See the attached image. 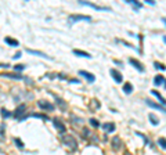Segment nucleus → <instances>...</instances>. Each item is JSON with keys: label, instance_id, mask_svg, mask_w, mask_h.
Instances as JSON below:
<instances>
[{"label": "nucleus", "instance_id": "1a4fd4ad", "mask_svg": "<svg viewBox=\"0 0 166 155\" xmlns=\"http://www.w3.org/2000/svg\"><path fill=\"white\" fill-rule=\"evenodd\" d=\"M79 75H80V76H83V78H84V79H86L87 82H90V83H93L94 80H96V76H94L93 73L87 72V71H79Z\"/></svg>", "mask_w": 166, "mask_h": 155}, {"label": "nucleus", "instance_id": "2eb2a0df", "mask_svg": "<svg viewBox=\"0 0 166 155\" xmlns=\"http://www.w3.org/2000/svg\"><path fill=\"white\" fill-rule=\"evenodd\" d=\"M73 54H75V55H79V57H84V58H91L90 53H87V51H82V50H78V49H75V50H73Z\"/></svg>", "mask_w": 166, "mask_h": 155}, {"label": "nucleus", "instance_id": "f704fd0d", "mask_svg": "<svg viewBox=\"0 0 166 155\" xmlns=\"http://www.w3.org/2000/svg\"><path fill=\"white\" fill-rule=\"evenodd\" d=\"M163 42H165V43H166V35H165V36H163Z\"/></svg>", "mask_w": 166, "mask_h": 155}, {"label": "nucleus", "instance_id": "f257e3e1", "mask_svg": "<svg viewBox=\"0 0 166 155\" xmlns=\"http://www.w3.org/2000/svg\"><path fill=\"white\" fill-rule=\"evenodd\" d=\"M61 141H62V144L67 145L68 148H71L72 151H76V150H78V141L75 140V137H73L72 134H62Z\"/></svg>", "mask_w": 166, "mask_h": 155}, {"label": "nucleus", "instance_id": "bb28decb", "mask_svg": "<svg viewBox=\"0 0 166 155\" xmlns=\"http://www.w3.org/2000/svg\"><path fill=\"white\" fill-rule=\"evenodd\" d=\"M136 134H137L138 137H141V139L144 140V143H145V144H150V145H151V143H148V139H147V137H145L143 133H138V132H136Z\"/></svg>", "mask_w": 166, "mask_h": 155}, {"label": "nucleus", "instance_id": "4be33fe9", "mask_svg": "<svg viewBox=\"0 0 166 155\" xmlns=\"http://www.w3.org/2000/svg\"><path fill=\"white\" fill-rule=\"evenodd\" d=\"M154 67H155V69H159V71H166V67L163 64H161V62L155 61L154 62Z\"/></svg>", "mask_w": 166, "mask_h": 155}, {"label": "nucleus", "instance_id": "412c9836", "mask_svg": "<svg viewBox=\"0 0 166 155\" xmlns=\"http://www.w3.org/2000/svg\"><path fill=\"white\" fill-rule=\"evenodd\" d=\"M148 119L151 121V123H152V125H154V126H156V125H158V123H159V119L156 118V116L154 115V114H150V115H148Z\"/></svg>", "mask_w": 166, "mask_h": 155}, {"label": "nucleus", "instance_id": "4c0bfd02", "mask_svg": "<svg viewBox=\"0 0 166 155\" xmlns=\"http://www.w3.org/2000/svg\"><path fill=\"white\" fill-rule=\"evenodd\" d=\"M165 89H166V82H165Z\"/></svg>", "mask_w": 166, "mask_h": 155}, {"label": "nucleus", "instance_id": "39448f33", "mask_svg": "<svg viewBox=\"0 0 166 155\" xmlns=\"http://www.w3.org/2000/svg\"><path fill=\"white\" fill-rule=\"evenodd\" d=\"M25 111H26V105L25 104H21L18 108L15 109L14 116H15V118H18V119L24 118V116H25Z\"/></svg>", "mask_w": 166, "mask_h": 155}, {"label": "nucleus", "instance_id": "b1692460", "mask_svg": "<svg viewBox=\"0 0 166 155\" xmlns=\"http://www.w3.org/2000/svg\"><path fill=\"white\" fill-rule=\"evenodd\" d=\"M158 144L161 145L163 150H166V139H165V137H161V139H159V140H158Z\"/></svg>", "mask_w": 166, "mask_h": 155}, {"label": "nucleus", "instance_id": "c85d7f7f", "mask_svg": "<svg viewBox=\"0 0 166 155\" xmlns=\"http://www.w3.org/2000/svg\"><path fill=\"white\" fill-rule=\"evenodd\" d=\"M14 141H15V144L18 145L19 148H24V143H22V141L19 140V139H14Z\"/></svg>", "mask_w": 166, "mask_h": 155}, {"label": "nucleus", "instance_id": "f8f14e48", "mask_svg": "<svg viewBox=\"0 0 166 155\" xmlns=\"http://www.w3.org/2000/svg\"><path fill=\"white\" fill-rule=\"evenodd\" d=\"M120 144H122V141H120V137H118V136H115L114 139H112V148L114 150H119L120 148Z\"/></svg>", "mask_w": 166, "mask_h": 155}, {"label": "nucleus", "instance_id": "6ab92c4d", "mask_svg": "<svg viewBox=\"0 0 166 155\" xmlns=\"http://www.w3.org/2000/svg\"><path fill=\"white\" fill-rule=\"evenodd\" d=\"M126 3L127 4H132V6L134 7V10H140V8L143 7V4L138 3V1H134V0H126Z\"/></svg>", "mask_w": 166, "mask_h": 155}, {"label": "nucleus", "instance_id": "e433bc0d", "mask_svg": "<svg viewBox=\"0 0 166 155\" xmlns=\"http://www.w3.org/2000/svg\"><path fill=\"white\" fill-rule=\"evenodd\" d=\"M125 155H132V154H129V152H126V154H125Z\"/></svg>", "mask_w": 166, "mask_h": 155}, {"label": "nucleus", "instance_id": "4468645a", "mask_svg": "<svg viewBox=\"0 0 166 155\" xmlns=\"http://www.w3.org/2000/svg\"><path fill=\"white\" fill-rule=\"evenodd\" d=\"M165 82H166V79L163 78L162 75H156L155 78H154V85H155V86H161V85H165Z\"/></svg>", "mask_w": 166, "mask_h": 155}, {"label": "nucleus", "instance_id": "7ed1b4c3", "mask_svg": "<svg viewBox=\"0 0 166 155\" xmlns=\"http://www.w3.org/2000/svg\"><path fill=\"white\" fill-rule=\"evenodd\" d=\"M79 4L82 6H87V7H91L94 10H98V11H111L109 7H104V6H97V4H93V3H89V1H79Z\"/></svg>", "mask_w": 166, "mask_h": 155}, {"label": "nucleus", "instance_id": "a211bd4d", "mask_svg": "<svg viewBox=\"0 0 166 155\" xmlns=\"http://www.w3.org/2000/svg\"><path fill=\"white\" fill-rule=\"evenodd\" d=\"M4 42H6V43L8 44V46H11V47H17L18 46V40H15V39H13V37H6V39H4Z\"/></svg>", "mask_w": 166, "mask_h": 155}, {"label": "nucleus", "instance_id": "f3484780", "mask_svg": "<svg viewBox=\"0 0 166 155\" xmlns=\"http://www.w3.org/2000/svg\"><path fill=\"white\" fill-rule=\"evenodd\" d=\"M26 51H28L29 54H35V55H39V57H43V58H47L49 60V55L44 54V53H42V51H37V50H31V49H26Z\"/></svg>", "mask_w": 166, "mask_h": 155}, {"label": "nucleus", "instance_id": "c9c22d12", "mask_svg": "<svg viewBox=\"0 0 166 155\" xmlns=\"http://www.w3.org/2000/svg\"><path fill=\"white\" fill-rule=\"evenodd\" d=\"M162 21H163V22H165V24H166V18H162Z\"/></svg>", "mask_w": 166, "mask_h": 155}, {"label": "nucleus", "instance_id": "393cba45", "mask_svg": "<svg viewBox=\"0 0 166 155\" xmlns=\"http://www.w3.org/2000/svg\"><path fill=\"white\" fill-rule=\"evenodd\" d=\"M89 122H90V125L93 127H100V122H98L97 119H94V118H91L90 121H89Z\"/></svg>", "mask_w": 166, "mask_h": 155}, {"label": "nucleus", "instance_id": "473e14b6", "mask_svg": "<svg viewBox=\"0 0 166 155\" xmlns=\"http://www.w3.org/2000/svg\"><path fill=\"white\" fill-rule=\"evenodd\" d=\"M19 57H21V53H17V54H15L13 58H19Z\"/></svg>", "mask_w": 166, "mask_h": 155}, {"label": "nucleus", "instance_id": "2f4dec72", "mask_svg": "<svg viewBox=\"0 0 166 155\" xmlns=\"http://www.w3.org/2000/svg\"><path fill=\"white\" fill-rule=\"evenodd\" d=\"M69 83H80V80H78V79H71V80H69Z\"/></svg>", "mask_w": 166, "mask_h": 155}, {"label": "nucleus", "instance_id": "9b49d317", "mask_svg": "<svg viewBox=\"0 0 166 155\" xmlns=\"http://www.w3.org/2000/svg\"><path fill=\"white\" fill-rule=\"evenodd\" d=\"M129 62L133 65V67L137 69V71H140V72H144V71H145V69H144V65L141 64V62H138L137 60H134V58H130Z\"/></svg>", "mask_w": 166, "mask_h": 155}, {"label": "nucleus", "instance_id": "0eeeda50", "mask_svg": "<svg viewBox=\"0 0 166 155\" xmlns=\"http://www.w3.org/2000/svg\"><path fill=\"white\" fill-rule=\"evenodd\" d=\"M109 73H111V76L114 78V80H115L116 83H122L123 76H122V73H120L119 71H116V69H111V71H109Z\"/></svg>", "mask_w": 166, "mask_h": 155}, {"label": "nucleus", "instance_id": "9d476101", "mask_svg": "<svg viewBox=\"0 0 166 155\" xmlns=\"http://www.w3.org/2000/svg\"><path fill=\"white\" fill-rule=\"evenodd\" d=\"M53 122H54L53 125H54V126L57 127V129L60 130L61 133H65V130H67V127H65V125L61 122V121H60V119H58V118H53Z\"/></svg>", "mask_w": 166, "mask_h": 155}, {"label": "nucleus", "instance_id": "423d86ee", "mask_svg": "<svg viewBox=\"0 0 166 155\" xmlns=\"http://www.w3.org/2000/svg\"><path fill=\"white\" fill-rule=\"evenodd\" d=\"M145 104L150 107V108H154V109H158V111H161V112H165L166 114V108L163 107V105H161V104H155V103H152L151 100H145Z\"/></svg>", "mask_w": 166, "mask_h": 155}, {"label": "nucleus", "instance_id": "6e6552de", "mask_svg": "<svg viewBox=\"0 0 166 155\" xmlns=\"http://www.w3.org/2000/svg\"><path fill=\"white\" fill-rule=\"evenodd\" d=\"M1 76L3 78H8V79H14V80H21V79H24L19 73H17V72H3L1 73Z\"/></svg>", "mask_w": 166, "mask_h": 155}, {"label": "nucleus", "instance_id": "a878e982", "mask_svg": "<svg viewBox=\"0 0 166 155\" xmlns=\"http://www.w3.org/2000/svg\"><path fill=\"white\" fill-rule=\"evenodd\" d=\"M1 116H3V118H10L11 114H10V112H8L6 108H3V109H1Z\"/></svg>", "mask_w": 166, "mask_h": 155}, {"label": "nucleus", "instance_id": "7c9ffc66", "mask_svg": "<svg viewBox=\"0 0 166 155\" xmlns=\"http://www.w3.org/2000/svg\"><path fill=\"white\" fill-rule=\"evenodd\" d=\"M145 3L151 4V6H155V1H154V0H145Z\"/></svg>", "mask_w": 166, "mask_h": 155}, {"label": "nucleus", "instance_id": "aec40b11", "mask_svg": "<svg viewBox=\"0 0 166 155\" xmlns=\"http://www.w3.org/2000/svg\"><path fill=\"white\" fill-rule=\"evenodd\" d=\"M123 91H125V93L126 94H130L132 93V91H133V85H132V83H125V86H123Z\"/></svg>", "mask_w": 166, "mask_h": 155}, {"label": "nucleus", "instance_id": "20e7f679", "mask_svg": "<svg viewBox=\"0 0 166 155\" xmlns=\"http://www.w3.org/2000/svg\"><path fill=\"white\" fill-rule=\"evenodd\" d=\"M37 107H39L40 109H46V111H53V109H54V105L51 104V103H47V101H44V100L37 101Z\"/></svg>", "mask_w": 166, "mask_h": 155}, {"label": "nucleus", "instance_id": "5701e85b", "mask_svg": "<svg viewBox=\"0 0 166 155\" xmlns=\"http://www.w3.org/2000/svg\"><path fill=\"white\" fill-rule=\"evenodd\" d=\"M55 100H57V104L60 105V107H62V109H67V103H64V100H61V98H58V97H55Z\"/></svg>", "mask_w": 166, "mask_h": 155}, {"label": "nucleus", "instance_id": "cd10ccee", "mask_svg": "<svg viewBox=\"0 0 166 155\" xmlns=\"http://www.w3.org/2000/svg\"><path fill=\"white\" fill-rule=\"evenodd\" d=\"M24 69H25V65H15V67H14L15 72H17V71H18V72H21V71H24Z\"/></svg>", "mask_w": 166, "mask_h": 155}, {"label": "nucleus", "instance_id": "dca6fc26", "mask_svg": "<svg viewBox=\"0 0 166 155\" xmlns=\"http://www.w3.org/2000/svg\"><path fill=\"white\" fill-rule=\"evenodd\" d=\"M151 93L154 94V96H155L156 98H158V100H159V103H161V104H162V105H166V98L163 97L162 94H161V93H158V91H156V90H152Z\"/></svg>", "mask_w": 166, "mask_h": 155}, {"label": "nucleus", "instance_id": "ddd939ff", "mask_svg": "<svg viewBox=\"0 0 166 155\" xmlns=\"http://www.w3.org/2000/svg\"><path fill=\"white\" fill-rule=\"evenodd\" d=\"M102 129H104V132H107V133H112V132H115V125L114 123H104L102 125Z\"/></svg>", "mask_w": 166, "mask_h": 155}, {"label": "nucleus", "instance_id": "c756f323", "mask_svg": "<svg viewBox=\"0 0 166 155\" xmlns=\"http://www.w3.org/2000/svg\"><path fill=\"white\" fill-rule=\"evenodd\" d=\"M3 136H4V125L0 126V141L3 140Z\"/></svg>", "mask_w": 166, "mask_h": 155}, {"label": "nucleus", "instance_id": "f03ea898", "mask_svg": "<svg viewBox=\"0 0 166 155\" xmlns=\"http://www.w3.org/2000/svg\"><path fill=\"white\" fill-rule=\"evenodd\" d=\"M68 21L71 25H73L75 22L78 21H91V17L90 15H78V14H73V15H69L68 17Z\"/></svg>", "mask_w": 166, "mask_h": 155}, {"label": "nucleus", "instance_id": "72a5a7b5", "mask_svg": "<svg viewBox=\"0 0 166 155\" xmlns=\"http://www.w3.org/2000/svg\"><path fill=\"white\" fill-rule=\"evenodd\" d=\"M6 65H8V64H0V67H3V68H8V67H6Z\"/></svg>", "mask_w": 166, "mask_h": 155}]
</instances>
